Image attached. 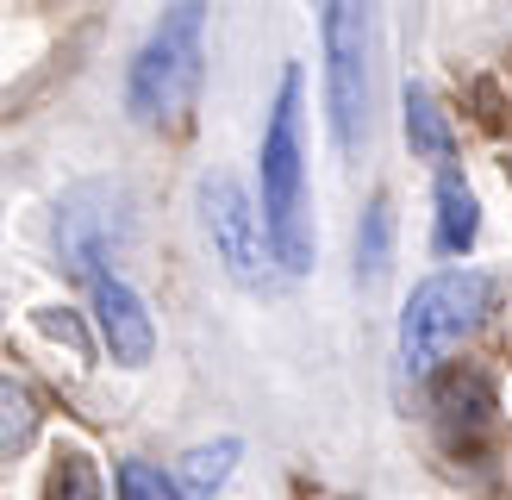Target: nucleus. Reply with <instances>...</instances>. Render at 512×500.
I'll list each match as a JSON object with an SVG mask.
<instances>
[{
	"label": "nucleus",
	"instance_id": "nucleus-1",
	"mask_svg": "<svg viewBox=\"0 0 512 500\" xmlns=\"http://www.w3.org/2000/svg\"><path fill=\"white\" fill-rule=\"evenodd\" d=\"M300 69H281L275 107L263 125V150H256V175H263V219L275 238V257L288 275H306L319 257L313 238V207H306V125H300Z\"/></svg>",
	"mask_w": 512,
	"mask_h": 500
},
{
	"label": "nucleus",
	"instance_id": "nucleus-2",
	"mask_svg": "<svg viewBox=\"0 0 512 500\" xmlns=\"http://www.w3.org/2000/svg\"><path fill=\"white\" fill-rule=\"evenodd\" d=\"M200 63H207V0H175L163 19L150 25L144 50L125 75V113L138 125H169L188 113L200 88Z\"/></svg>",
	"mask_w": 512,
	"mask_h": 500
},
{
	"label": "nucleus",
	"instance_id": "nucleus-3",
	"mask_svg": "<svg viewBox=\"0 0 512 500\" xmlns=\"http://www.w3.org/2000/svg\"><path fill=\"white\" fill-rule=\"evenodd\" d=\"M494 300V275L481 269H438L413 288V300L400 307V375L406 382H425L431 369L463 338L481 332Z\"/></svg>",
	"mask_w": 512,
	"mask_h": 500
},
{
	"label": "nucleus",
	"instance_id": "nucleus-4",
	"mask_svg": "<svg viewBox=\"0 0 512 500\" xmlns=\"http://www.w3.org/2000/svg\"><path fill=\"white\" fill-rule=\"evenodd\" d=\"M325 38V119L331 144L356 163L369 144V38H375V0H325L319 13Z\"/></svg>",
	"mask_w": 512,
	"mask_h": 500
},
{
	"label": "nucleus",
	"instance_id": "nucleus-5",
	"mask_svg": "<svg viewBox=\"0 0 512 500\" xmlns=\"http://www.w3.org/2000/svg\"><path fill=\"white\" fill-rule=\"evenodd\" d=\"M200 225H207V244H213V257H219V269L232 275L238 288H269V263H281L275 257V238H269V219H256V207H250V194H244V182L238 175H207L200 182Z\"/></svg>",
	"mask_w": 512,
	"mask_h": 500
},
{
	"label": "nucleus",
	"instance_id": "nucleus-6",
	"mask_svg": "<svg viewBox=\"0 0 512 500\" xmlns=\"http://www.w3.org/2000/svg\"><path fill=\"white\" fill-rule=\"evenodd\" d=\"M57 244L75 275H100L125 244H132V213H125L119 188L88 182L57 207Z\"/></svg>",
	"mask_w": 512,
	"mask_h": 500
},
{
	"label": "nucleus",
	"instance_id": "nucleus-7",
	"mask_svg": "<svg viewBox=\"0 0 512 500\" xmlns=\"http://www.w3.org/2000/svg\"><path fill=\"white\" fill-rule=\"evenodd\" d=\"M88 307H94V332H100L113 363L144 369L157 357V319H150V307L138 300V288L125 275H113V269L88 275Z\"/></svg>",
	"mask_w": 512,
	"mask_h": 500
},
{
	"label": "nucleus",
	"instance_id": "nucleus-8",
	"mask_svg": "<svg viewBox=\"0 0 512 500\" xmlns=\"http://www.w3.org/2000/svg\"><path fill=\"white\" fill-rule=\"evenodd\" d=\"M481 232V200L469 188L463 169L438 163V225H431V244H438V257H463Z\"/></svg>",
	"mask_w": 512,
	"mask_h": 500
},
{
	"label": "nucleus",
	"instance_id": "nucleus-9",
	"mask_svg": "<svg viewBox=\"0 0 512 500\" xmlns=\"http://www.w3.org/2000/svg\"><path fill=\"white\" fill-rule=\"evenodd\" d=\"M406 144H413V157L425 163H450V125L438 113V100H431L425 82H406Z\"/></svg>",
	"mask_w": 512,
	"mask_h": 500
},
{
	"label": "nucleus",
	"instance_id": "nucleus-10",
	"mask_svg": "<svg viewBox=\"0 0 512 500\" xmlns=\"http://www.w3.org/2000/svg\"><path fill=\"white\" fill-rule=\"evenodd\" d=\"M238 450H244L238 438H219V444H200V450H188V463H182V494L207 500L213 488H225V475H232Z\"/></svg>",
	"mask_w": 512,
	"mask_h": 500
},
{
	"label": "nucleus",
	"instance_id": "nucleus-11",
	"mask_svg": "<svg viewBox=\"0 0 512 500\" xmlns=\"http://www.w3.org/2000/svg\"><path fill=\"white\" fill-rule=\"evenodd\" d=\"M381 275H388V200H369V213H363V232H356V282L375 288Z\"/></svg>",
	"mask_w": 512,
	"mask_h": 500
},
{
	"label": "nucleus",
	"instance_id": "nucleus-12",
	"mask_svg": "<svg viewBox=\"0 0 512 500\" xmlns=\"http://www.w3.org/2000/svg\"><path fill=\"white\" fill-rule=\"evenodd\" d=\"M119 494L125 500H175V494H182V475H163L157 463L125 457L119 463Z\"/></svg>",
	"mask_w": 512,
	"mask_h": 500
},
{
	"label": "nucleus",
	"instance_id": "nucleus-13",
	"mask_svg": "<svg viewBox=\"0 0 512 500\" xmlns=\"http://www.w3.org/2000/svg\"><path fill=\"white\" fill-rule=\"evenodd\" d=\"M25 444H32V400L7 382V457H19Z\"/></svg>",
	"mask_w": 512,
	"mask_h": 500
}]
</instances>
